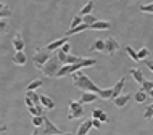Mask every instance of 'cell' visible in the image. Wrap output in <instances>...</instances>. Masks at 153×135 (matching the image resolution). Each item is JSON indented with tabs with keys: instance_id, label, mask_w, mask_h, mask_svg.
I'll return each mask as SVG.
<instances>
[{
	"instance_id": "5b68a950",
	"label": "cell",
	"mask_w": 153,
	"mask_h": 135,
	"mask_svg": "<svg viewBox=\"0 0 153 135\" xmlns=\"http://www.w3.org/2000/svg\"><path fill=\"white\" fill-rule=\"evenodd\" d=\"M40 132H44L47 135H61V134H65V132H61V129L56 127L45 114H44V125H42V129H40Z\"/></svg>"
},
{
	"instance_id": "e575fe53",
	"label": "cell",
	"mask_w": 153,
	"mask_h": 135,
	"mask_svg": "<svg viewBox=\"0 0 153 135\" xmlns=\"http://www.w3.org/2000/svg\"><path fill=\"white\" fill-rule=\"evenodd\" d=\"M153 117V108L152 106H147V111H145V119L147 121H150Z\"/></svg>"
},
{
	"instance_id": "ba28073f",
	"label": "cell",
	"mask_w": 153,
	"mask_h": 135,
	"mask_svg": "<svg viewBox=\"0 0 153 135\" xmlns=\"http://www.w3.org/2000/svg\"><path fill=\"white\" fill-rule=\"evenodd\" d=\"M131 98H132L131 93H124V95H119V97H116V98H113L114 106H118V108H124V106H126V105L131 101Z\"/></svg>"
},
{
	"instance_id": "9a60e30c",
	"label": "cell",
	"mask_w": 153,
	"mask_h": 135,
	"mask_svg": "<svg viewBox=\"0 0 153 135\" xmlns=\"http://www.w3.org/2000/svg\"><path fill=\"white\" fill-rule=\"evenodd\" d=\"M131 76L134 77V80L137 82L139 85H142L145 82V77H143V72L140 71V69H131Z\"/></svg>"
},
{
	"instance_id": "4dcf8cb0",
	"label": "cell",
	"mask_w": 153,
	"mask_h": 135,
	"mask_svg": "<svg viewBox=\"0 0 153 135\" xmlns=\"http://www.w3.org/2000/svg\"><path fill=\"white\" fill-rule=\"evenodd\" d=\"M126 53H127V55H129L134 61H139V55H137V52H135L132 47H129V45L126 47Z\"/></svg>"
},
{
	"instance_id": "52a82bcc",
	"label": "cell",
	"mask_w": 153,
	"mask_h": 135,
	"mask_svg": "<svg viewBox=\"0 0 153 135\" xmlns=\"http://www.w3.org/2000/svg\"><path fill=\"white\" fill-rule=\"evenodd\" d=\"M66 42H68V37H61V39H56V40H53V42H50L47 47H44V48L47 52H56V50H60Z\"/></svg>"
},
{
	"instance_id": "277c9868",
	"label": "cell",
	"mask_w": 153,
	"mask_h": 135,
	"mask_svg": "<svg viewBox=\"0 0 153 135\" xmlns=\"http://www.w3.org/2000/svg\"><path fill=\"white\" fill-rule=\"evenodd\" d=\"M84 116V106H82L81 101H69V113L66 116V119L73 121V119H79V117Z\"/></svg>"
},
{
	"instance_id": "603a6c76",
	"label": "cell",
	"mask_w": 153,
	"mask_h": 135,
	"mask_svg": "<svg viewBox=\"0 0 153 135\" xmlns=\"http://www.w3.org/2000/svg\"><path fill=\"white\" fill-rule=\"evenodd\" d=\"M98 97H100L102 100H110V98H113V89H102L100 93H98Z\"/></svg>"
},
{
	"instance_id": "8fae6325",
	"label": "cell",
	"mask_w": 153,
	"mask_h": 135,
	"mask_svg": "<svg viewBox=\"0 0 153 135\" xmlns=\"http://www.w3.org/2000/svg\"><path fill=\"white\" fill-rule=\"evenodd\" d=\"M111 27L110 21H95L92 26L89 27V31H108Z\"/></svg>"
},
{
	"instance_id": "d4e9b609",
	"label": "cell",
	"mask_w": 153,
	"mask_h": 135,
	"mask_svg": "<svg viewBox=\"0 0 153 135\" xmlns=\"http://www.w3.org/2000/svg\"><path fill=\"white\" fill-rule=\"evenodd\" d=\"M31 122H32V125H34L36 129H40L44 125V116H32Z\"/></svg>"
},
{
	"instance_id": "6da1fadb",
	"label": "cell",
	"mask_w": 153,
	"mask_h": 135,
	"mask_svg": "<svg viewBox=\"0 0 153 135\" xmlns=\"http://www.w3.org/2000/svg\"><path fill=\"white\" fill-rule=\"evenodd\" d=\"M73 76V84H74V87H77V89H81L82 92H92V93H100V90L102 89H98L97 85L94 84V80H90V77H87L85 74H82V72L79 71H76Z\"/></svg>"
},
{
	"instance_id": "cb8c5ba5",
	"label": "cell",
	"mask_w": 153,
	"mask_h": 135,
	"mask_svg": "<svg viewBox=\"0 0 153 135\" xmlns=\"http://www.w3.org/2000/svg\"><path fill=\"white\" fill-rule=\"evenodd\" d=\"M29 109V113L32 114V116H44V109H42V105H39V106H31V108H27Z\"/></svg>"
},
{
	"instance_id": "d6a6232c",
	"label": "cell",
	"mask_w": 153,
	"mask_h": 135,
	"mask_svg": "<svg viewBox=\"0 0 153 135\" xmlns=\"http://www.w3.org/2000/svg\"><path fill=\"white\" fill-rule=\"evenodd\" d=\"M137 55H139V61H140V60H145L147 56L150 55V52H148L147 47H142V48H140V50L137 52Z\"/></svg>"
},
{
	"instance_id": "e0dca14e",
	"label": "cell",
	"mask_w": 153,
	"mask_h": 135,
	"mask_svg": "<svg viewBox=\"0 0 153 135\" xmlns=\"http://www.w3.org/2000/svg\"><path fill=\"white\" fill-rule=\"evenodd\" d=\"M105 48H106V44H105V40H102V39H97L94 42V45L90 47V50L92 52H102V53H105Z\"/></svg>"
},
{
	"instance_id": "484cf974",
	"label": "cell",
	"mask_w": 153,
	"mask_h": 135,
	"mask_svg": "<svg viewBox=\"0 0 153 135\" xmlns=\"http://www.w3.org/2000/svg\"><path fill=\"white\" fill-rule=\"evenodd\" d=\"M84 58H79V56H74V55H68L66 56V64H76V63H81ZM65 66V64H63Z\"/></svg>"
},
{
	"instance_id": "7c38bea8",
	"label": "cell",
	"mask_w": 153,
	"mask_h": 135,
	"mask_svg": "<svg viewBox=\"0 0 153 135\" xmlns=\"http://www.w3.org/2000/svg\"><path fill=\"white\" fill-rule=\"evenodd\" d=\"M94 125H92V119H87V121H84L82 124L79 125V129H77V132L76 135H87L89 134V130L92 129Z\"/></svg>"
},
{
	"instance_id": "2e32d148",
	"label": "cell",
	"mask_w": 153,
	"mask_h": 135,
	"mask_svg": "<svg viewBox=\"0 0 153 135\" xmlns=\"http://www.w3.org/2000/svg\"><path fill=\"white\" fill-rule=\"evenodd\" d=\"M124 82H126V77H121V79H119L118 82L114 84V87H113V98H116V97L121 95L123 87H124Z\"/></svg>"
},
{
	"instance_id": "f6af8a7d",
	"label": "cell",
	"mask_w": 153,
	"mask_h": 135,
	"mask_svg": "<svg viewBox=\"0 0 153 135\" xmlns=\"http://www.w3.org/2000/svg\"><path fill=\"white\" fill-rule=\"evenodd\" d=\"M150 106H152V108H153V103H152V105H150Z\"/></svg>"
},
{
	"instance_id": "30bf717a",
	"label": "cell",
	"mask_w": 153,
	"mask_h": 135,
	"mask_svg": "<svg viewBox=\"0 0 153 135\" xmlns=\"http://www.w3.org/2000/svg\"><path fill=\"white\" fill-rule=\"evenodd\" d=\"M26 61H27V58H26V55H24V52H16L15 55L11 56V63L16 64V66H24Z\"/></svg>"
},
{
	"instance_id": "d590c367",
	"label": "cell",
	"mask_w": 153,
	"mask_h": 135,
	"mask_svg": "<svg viewBox=\"0 0 153 135\" xmlns=\"http://www.w3.org/2000/svg\"><path fill=\"white\" fill-rule=\"evenodd\" d=\"M56 55H58V60L61 61V64H66V56H68V55H66V53H63L61 50H58V53H56Z\"/></svg>"
},
{
	"instance_id": "9c48e42d",
	"label": "cell",
	"mask_w": 153,
	"mask_h": 135,
	"mask_svg": "<svg viewBox=\"0 0 153 135\" xmlns=\"http://www.w3.org/2000/svg\"><path fill=\"white\" fill-rule=\"evenodd\" d=\"M13 47H15V50H16V52H23V50H24V47H26V42H24L23 35L19 34V32H16L15 37H13Z\"/></svg>"
},
{
	"instance_id": "3957f363",
	"label": "cell",
	"mask_w": 153,
	"mask_h": 135,
	"mask_svg": "<svg viewBox=\"0 0 153 135\" xmlns=\"http://www.w3.org/2000/svg\"><path fill=\"white\" fill-rule=\"evenodd\" d=\"M50 53L52 52H47L45 48H37V50H36V53L32 55V61H34V64H36L37 69H40V71H42L44 64L53 56V55H50Z\"/></svg>"
},
{
	"instance_id": "4316f807",
	"label": "cell",
	"mask_w": 153,
	"mask_h": 135,
	"mask_svg": "<svg viewBox=\"0 0 153 135\" xmlns=\"http://www.w3.org/2000/svg\"><path fill=\"white\" fill-rule=\"evenodd\" d=\"M26 97H29L32 101H34V105L36 106H39L40 105V95H37L36 92H26Z\"/></svg>"
},
{
	"instance_id": "f35d334b",
	"label": "cell",
	"mask_w": 153,
	"mask_h": 135,
	"mask_svg": "<svg viewBox=\"0 0 153 135\" xmlns=\"http://www.w3.org/2000/svg\"><path fill=\"white\" fill-rule=\"evenodd\" d=\"M100 114H102V109H94V111H92V117H94V119H98Z\"/></svg>"
},
{
	"instance_id": "b9f144b4",
	"label": "cell",
	"mask_w": 153,
	"mask_h": 135,
	"mask_svg": "<svg viewBox=\"0 0 153 135\" xmlns=\"http://www.w3.org/2000/svg\"><path fill=\"white\" fill-rule=\"evenodd\" d=\"M145 64H147V68H148V69H150V71L153 72V61H150V60H147V61H145Z\"/></svg>"
},
{
	"instance_id": "8d00e7d4",
	"label": "cell",
	"mask_w": 153,
	"mask_h": 135,
	"mask_svg": "<svg viewBox=\"0 0 153 135\" xmlns=\"http://www.w3.org/2000/svg\"><path fill=\"white\" fill-rule=\"evenodd\" d=\"M60 50L63 52V53H66V55H69V52H71V45H69V42H66L63 47L60 48Z\"/></svg>"
},
{
	"instance_id": "7bdbcfd3",
	"label": "cell",
	"mask_w": 153,
	"mask_h": 135,
	"mask_svg": "<svg viewBox=\"0 0 153 135\" xmlns=\"http://www.w3.org/2000/svg\"><path fill=\"white\" fill-rule=\"evenodd\" d=\"M5 130H7L5 125H0V132H5Z\"/></svg>"
},
{
	"instance_id": "44dd1931",
	"label": "cell",
	"mask_w": 153,
	"mask_h": 135,
	"mask_svg": "<svg viewBox=\"0 0 153 135\" xmlns=\"http://www.w3.org/2000/svg\"><path fill=\"white\" fill-rule=\"evenodd\" d=\"M8 16H11V10L5 5V3L0 2V19H5Z\"/></svg>"
},
{
	"instance_id": "7402d4cb",
	"label": "cell",
	"mask_w": 153,
	"mask_h": 135,
	"mask_svg": "<svg viewBox=\"0 0 153 135\" xmlns=\"http://www.w3.org/2000/svg\"><path fill=\"white\" fill-rule=\"evenodd\" d=\"M134 98H135V101H137V103H145V101H147V98H148V93H145L142 89H140L139 92H135Z\"/></svg>"
},
{
	"instance_id": "8992f818",
	"label": "cell",
	"mask_w": 153,
	"mask_h": 135,
	"mask_svg": "<svg viewBox=\"0 0 153 135\" xmlns=\"http://www.w3.org/2000/svg\"><path fill=\"white\" fill-rule=\"evenodd\" d=\"M105 44H106V48H105V55H113L114 52H118L119 50V42L116 39L111 35V37H108V39H105Z\"/></svg>"
},
{
	"instance_id": "ee69618b",
	"label": "cell",
	"mask_w": 153,
	"mask_h": 135,
	"mask_svg": "<svg viewBox=\"0 0 153 135\" xmlns=\"http://www.w3.org/2000/svg\"><path fill=\"white\" fill-rule=\"evenodd\" d=\"M148 97H152V100H153V90H152L150 93H148Z\"/></svg>"
},
{
	"instance_id": "7a4b0ae2",
	"label": "cell",
	"mask_w": 153,
	"mask_h": 135,
	"mask_svg": "<svg viewBox=\"0 0 153 135\" xmlns=\"http://www.w3.org/2000/svg\"><path fill=\"white\" fill-rule=\"evenodd\" d=\"M60 69H61V61L58 60V55H53L52 58L44 64L42 72L47 77H56V74H58Z\"/></svg>"
},
{
	"instance_id": "d6986e66",
	"label": "cell",
	"mask_w": 153,
	"mask_h": 135,
	"mask_svg": "<svg viewBox=\"0 0 153 135\" xmlns=\"http://www.w3.org/2000/svg\"><path fill=\"white\" fill-rule=\"evenodd\" d=\"M44 85V80H40V79H34L32 82H29V85L26 87V92H34V90H37L39 87H42Z\"/></svg>"
},
{
	"instance_id": "4fadbf2b",
	"label": "cell",
	"mask_w": 153,
	"mask_h": 135,
	"mask_svg": "<svg viewBox=\"0 0 153 135\" xmlns=\"http://www.w3.org/2000/svg\"><path fill=\"white\" fill-rule=\"evenodd\" d=\"M98 98L97 93H92V92H84L82 93V97H81V103L82 105H85V103H94L95 100Z\"/></svg>"
},
{
	"instance_id": "836d02e7",
	"label": "cell",
	"mask_w": 153,
	"mask_h": 135,
	"mask_svg": "<svg viewBox=\"0 0 153 135\" xmlns=\"http://www.w3.org/2000/svg\"><path fill=\"white\" fill-rule=\"evenodd\" d=\"M8 32V23L7 19H0V34H7Z\"/></svg>"
},
{
	"instance_id": "5bb4252c",
	"label": "cell",
	"mask_w": 153,
	"mask_h": 135,
	"mask_svg": "<svg viewBox=\"0 0 153 135\" xmlns=\"http://www.w3.org/2000/svg\"><path fill=\"white\" fill-rule=\"evenodd\" d=\"M40 105H42L44 108H47V109L55 108V101H53L48 95H40Z\"/></svg>"
},
{
	"instance_id": "ac0fdd59",
	"label": "cell",
	"mask_w": 153,
	"mask_h": 135,
	"mask_svg": "<svg viewBox=\"0 0 153 135\" xmlns=\"http://www.w3.org/2000/svg\"><path fill=\"white\" fill-rule=\"evenodd\" d=\"M85 29H89V26H87V24H85V23H82L81 26L74 27V29H68V31H66V37H68V35H74V34H79V32L85 31Z\"/></svg>"
},
{
	"instance_id": "f546056e",
	"label": "cell",
	"mask_w": 153,
	"mask_h": 135,
	"mask_svg": "<svg viewBox=\"0 0 153 135\" xmlns=\"http://www.w3.org/2000/svg\"><path fill=\"white\" fill-rule=\"evenodd\" d=\"M82 23H84V21H82V16H81V15L74 16V19H73V21H71V26H69V29H74V27L81 26Z\"/></svg>"
},
{
	"instance_id": "83f0119b",
	"label": "cell",
	"mask_w": 153,
	"mask_h": 135,
	"mask_svg": "<svg viewBox=\"0 0 153 135\" xmlns=\"http://www.w3.org/2000/svg\"><path fill=\"white\" fill-rule=\"evenodd\" d=\"M140 89H142L145 93H150L152 90H153V82H152V80H147V79H145V82L140 85Z\"/></svg>"
},
{
	"instance_id": "ab89813d",
	"label": "cell",
	"mask_w": 153,
	"mask_h": 135,
	"mask_svg": "<svg viewBox=\"0 0 153 135\" xmlns=\"http://www.w3.org/2000/svg\"><path fill=\"white\" fill-rule=\"evenodd\" d=\"M98 119H100V122H108V116H106V113L102 111V114H100V117H98Z\"/></svg>"
},
{
	"instance_id": "60d3db41",
	"label": "cell",
	"mask_w": 153,
	"mask_h": 135,
	"mask_svg": "<svg viewBox=\"0 0 153 135\" xmlns=\"http://www.w3.org/2000/svg\"><path fill=\"white\" fill-rule=\"evenodd\" d=\"M92 125L95 129H100V119H94L92 117Z\"/></svg>"
},
{
	"instance_id": "ffe728a7",
	"label": "cell",
	"mask_w": 153,
	"mask_h": 135,
	"mask_svg": "<svg viewBox=\"0 0 153 135\" xmlns=\"http://www.w3.org/2000/svg\"><path fill=\"white\" fill-rule=\"evenodd\" d=\"M92 10H94V2L90 0V2H87L84 7L81 8V11H79V15L81 16H85V15H92Z\"/></svg>"
},
{
	"instance_id": "1f68e13d",
	"label": "cell",
	"mask_w": 153,
	"mask_h": 135,
	"mask_svg": "<svg viewBox=\"0 0 153 135\" xmlns=\"http://www.w3.org/2000/svg\"><path fill=\"white\" fill-rule=\"evenodd\" d=\"M142 13H152L153 15V2L152 3H145V5H140V8H139Z\"/></svg>"
},
{
	"instance_id": "74e56055",
	"label": "cell",
	"mask_w": 153,
	"mask_h": 135,
	"mask_svg": "<svg viewBox=\"0 0 153 135\" xmlns=\"http://www.w3.org/2000/svg\"><path fill=\"white\" fill-rule=\"evenodd\" d=\"M24 103H26L27 108H31V106H36V105H34V101H32L29 97H26V98H24Z\"/></svg>"
},
{
	"instance_id": "f1b7e54d",
	"label": "cell",
	"mask_w": 153,
	"mask_h": 135,
	"mask_svg": "<svg viewBox=\"0 0 153 135\" xmlns=\"http://www.w3.org/2000/svg\"><path fill=\"white\" fill-rule=\"evenodd\" d=\"M82 21H84V23H85V24H87V26L90 27V26H92V24H94L95 21H97V18H95L94 15H85V16H82Z\"/></svg>"
}]
</instances>
